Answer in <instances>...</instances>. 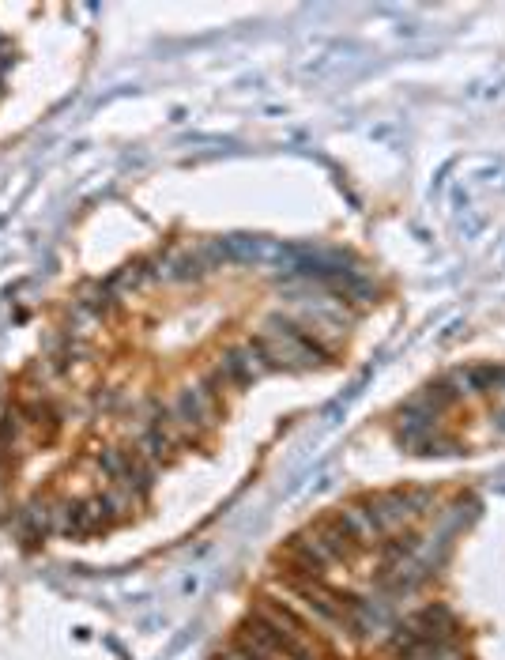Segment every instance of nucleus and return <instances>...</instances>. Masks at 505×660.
<instances>
[{
	"instance_id": "1",
	"label": "nucleus",
	"mask_w": 505,
	"mask_h": 660,
	"mask_svg": "<svg viewBox=\"0 0 505 660\" xmlns=\"http://www.w3.org/2000/svg\"><path fill=\"white\" fill-rule=\"evenodd\" d=\"M238 638L249 642L253 649H261L264 657L272 660H321V642L313 634H302V630L279 623L276 615L253 608V615L242 623Z\"/></svg>"
}]
</instances>
